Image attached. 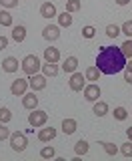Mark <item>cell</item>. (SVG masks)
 <instances>
[{
	"label": "cell",
	"instance_id": "1",
	"mask_svg": "<svg viewBox=\"0 0 132 161\" xmlns=\"http://www.w3.org/2000/svg\"><path fill=\"white\" fill-rule=\"evenodd\" d=\"M96 67L104 75H116L126 67V57L120 47H102L96 57Z\"/></svg>",
	"mask_w": 132,
	"mask_h": 161
},
{
	"label": "cell",
	"instance_id": "2",
	"mask_svg": "<svg viewBox=\"0 0 132 161\" xmlns=\"http://www.w3.org/2000/svg\"><path fill=\"white\" fill-rule=\"evenodd\" d=\"M20 69L30 77V75H36L38 70L42 69V63H40V58L36 54H26V57L22 58V63H20Z\"/></svg>",
	"mask_w": 132,
	"mask_h": 161
},
{
	"label": "cell",
	"instance_id": "3",
	"mask_svg": "<svg viewBox=\"0 0 132 161\" xmlns=\"http://www.w3.org/2000/svg\"><path fill=\"white\" fill-rule=\"evenodd\" d=\"M10 147L16 151V153H22V151H26V147H28L26 135L20 133V131H16V133H10Z\"/></svg>",
	"mask_w": 132,
	"mask_h": 161
},
{
	"label": "cell",
	"instance_id": "4",
	"mask_svg": "<svg viewBox=\"0 0 132 161\" xmlns=\"http://www.w3.org/2000/svg\"><path fill=\"white\" fill-rule=\"evenodd\" d=\"M28 123L32 127H44L48 123V113L46 111H40V109H32V113L28 115Z\"/></svg>",
	"mask_w": 132,
	"mask_h": 161
},
{
	"label": "cell",
	"instance_id": "5",
	"mask_svg": "<svg viewBox=\"0 0 132 161\" xmlns=\"http://www.w3.org/2000/svg\"><path fill=\"white\" fill-rule=\"evenodd\" d=\"M68 87L74 91V93H82L84 87H86V79L82 77V73H74L70 75V80H68Z\"/></svg>",
	"mask_w": 132,
	"mask_h": 161
},
{
	"label": "cell",
	"instance_id": "6",
	"mask_svg": "<svg viewBox=\"0 0 132 161\" xmlns=\"http://www.w3.org/2000/svg\"><path fill=\"white\" fill-rule=\"evenodd\" d=\"M28 79H16V80H12V85H10V93L14 95V97H22L24 93L28 91Z\"/></svg>",
	"mask_w": 132,
	"mask_h": 161
},
{
	"label": "cell",
	"instance_id": "7",
	"mask_svg": "<svg viewBox=\"0 0 132 161\" xmlns=\"http://www.w3.org/2000/svg\"><path fill=\"white\" fill-rule=\"evenodd\" d=\"M28 85H30V89L36 93V91H42V89H46V77L44 75H30V79H28Z\"/></svg>",
	"mask_w": 132,
	"mask_h": 161
},
{
	"label": "cell",
	"instance_id": "8",
	"mask_svg": "<svg viewBox=\"0 0 132 161\" xmlns=\"http://www.w3.org/2000/svg\"><path fill=\"white\" fill-rule=\"evenodd\" d=\"M100 95H102V91H100V87H98L96 83H92V85H86V87H84V99H86V101H90V103L98 101Z\"/></svg>",
	"mask_w": 132,
	"mask_h": 161
},
{
	"label": "cell",
	"instance_id": "9",
	"mask_svg": "<svg viewBox=\"0 0 132 161\" xmlns=\"http://www.w3.org/2000/svg\"><path fill=\"white\" fill-rule=\"evenodd\" d=\"M42 36L50 40V42H54V40L60 38V26H56V24H48V26L42 28Z\"/></svg>",
	"mask_w": 132,
	"mask_h": 161
},
{
	"label": "cell",
	"instance_id": "10",
	"mask_svg": "<svg viewBox=\"0 0 132 161\" xmlns=\"http://www.w3.org/2000/svg\"><path fill=\"white\" fill-rule=\"evenodd\" d=\"M22 107L28 109V111H32V109L38 107V97L34 95V91H32V93H24L22 95Z\"/></svg>",
	"mask_w": 132,
	"mask_h": 161
},
{
	"label": "cell",
	"instance_id": "11",
	"mask_svg": "<svg viewBox=\"0 0 132 161\" xmlns=\"http://www.w3.org/2000/svg\"><path fill=\"white\" fill-rule=\"evenodd\" d=\"M40 16L42 18H54V16H58V10H56V6H54L52 2H44L42 6H40Z\"/></svg>",
	"mask_w": 132,
	"mask_h": 161
},
{
	"label": "cell",
	"instance_id": "12",
	"mask_svg": "<svg viewBox=\"0 0 132 161\" xmlns=\"http://www.w3.org/2000/svg\"><path fill=\"white\" fill-rule=\"evenodd\" d=\"M20 67V63H18V58H14V57H6L2 60V70L4 73H16Z\"/></svg>",
	"mask_w": 132,
	"mask_h": 161
},
{
	"label": "cell",
	"instance_id": "13",
	"mask_svg": "<svg viewBox=\"0 0 132 161\" xmlns=\"http://www.w3.org/2000/svg\"><path fill=\"white\" fill-rule=\"evenodd\" d=\"M38 139L42 141V143H48V141L56 139V129H54V127H44V129H40Z\"/></svg>",
	"mask_w": 132,
	"mask_h": 161
},
{
	"label": "cell",
	"instance_id": "14",
	"mask_svg": "<svg viewBox=\"0 0 132 161\" xmlns=\"http://www.w3.org/2000/svg\"><path fill=\"white\" fill-rule=\"evenodd\" d=\"M44 60H46V63H58L60 60V50L54 48V47L44 48Z\"/></svg>",
	"mask_w": 132,
	"mask_h": 161
},
{
	"label": "cell",
	"instance_id": "15",
	"mask_svg": "<svg viewBox=\"0 0 132 161\" xmlns=\"http://www.w3.org/2000/svg\"><path fill=\"white\" fill-rule=\"evenodd\" d=\"M26 38V26L18 24V26H12V40L14 42H24Z\"/></svg>",
	"mask_w": 132,
	"mask_h": 161
},
{
	"label": "cell",
	"instance_id": "16",
	"mask_svg": "<svg viewBox=\"0 0 132 161\" xmlns=\"http://www.w3.org/2000/svg\"><path fill=\"white\" fill-rule=\"evenodd\" d=\"M76 69H78V58H76V57H66L64 64H62V70H64V73H70V75H72Z\"/></svg>",
	"mask_w": 132,
	"mask_h": 161
},
{
	"label": "cell",
	"instance_id": "17",
	"mask_svg": "<svg viewBox=\"0 0 132 161\" xmlns=\"http://www.w3.org/2000/svg\"><path fill=\"white\" fill-rule=\"evenodd\" d=\"M92 113L96 115V117H104L106 113H108V105L104 103V101H94V109Z\"/></svg>",
	"mask_w": 132,
	"mask_h": 161
},
{
	"label": "cell",
	"instance_id": "18",
	"mask_svg": "<svg viewBox=\"0 0 132 161\" xmlns=\"http://www.w3.org/2000/svg\"><path fill=\"white\" fill-rule=\"evenodd\" d=\"M76 127H78V123H76L74 119H64V121H62V131H64L66 135L76 133Z\"/></svg>",
	"mask_w": 132,
	"mask_h": 161
},
{
	"label": "cell",
	"instance_id": "19",
	"mask_svg": "<svg viewBox=\"0 0 132 161\" xmlns=\"http://www.w3.org/2000/svg\"><path fill=\"white\" fill-rule=\"evenodd\" d=\"M58 24H60L62 28L72 26V14L66 12V10H64V12H60V14H58Z\"/></svg>",
	"mask_w": 132,
	"mask_h": 161
},
{
	"label": "cell",
	"instance_id": "20",
	"mask_svg": "<svg viewBox=\"0 0 132 161\" xmlns=\"http://www.w3.org/2000/svg\"><path fill=\"white\" fill-rule=\"evenodd\" d=\"M42 75H44V77H56V75H58L56 63H46V64H42Z\"/></svg>",
	"mask_w": 132,
	"mask_h": 161
},
{
	"label": "cell",
	"instance_id": "21",
	"mask_svg": "<svg viewBox=\"0 0 132 161\" xmlns=\"http://www.w3.org/2000/svg\"><path fill=\"white\" fill-rule=\"evenodd\" d=\"M14 20H12V14L8 10H0V26H12Z\"/></svg>",
	"mask_w": 132,
	"mask_h": 161
},
{
	"label": "cell",
	"instance_id": "22",
	"mask_svg": "<svg viewBox=\"0 0 132 161\" xmlns=\"http://www.w3.org/2000/svg\"><path fill=\"white\" fill-rule=\"evenodd\" d=\"M74 153H76V155H86V153H88V141H84V139L76 141V145H74Z\"/></svg>",
	"mask_w": 132,
	"mask_h": 161
},
{
	"label": "cell",
	"instance_id": "23",
	"mask_svg": "<svg viewBox=\"0 0 132 161\" xmlns=\"http://www.w3.org/2000/svg\"><path fill=\"white\" fill-rule=\"evenodd\" d=\"M40 157H42V159H52V157H56V149H54L52 145L42 147V149H40Z\"/></svg>",
	"mask_w": 132,
	"mask_h": 161
},
{
	"label": "cell",
	"instance_id": "24",
	"mask_svg": "<svg viewBox=\"0 0 132 161\" xmlns=\"http://www.w3.org/2000/svg\"><path fill=\"white\" fill-rule=\"evenodd\" d=\"M120 50H122V54L126 58H132V38H126L122 42V47H120Z\"/></svg>",
	"mask_w": 132,
	"mask_h": 161
},
{
	"label": "cell",
	"instance_id": "25",
	"mask_svg": "<svg viewBox=\"0 0 132 161\" xmlns=\"http://www.w3.org/2000/svg\"><path fill=\"white\" fill-rule=\"evenodd\" d=\"M82 8V2H80V0H68V2H66V12H78V10Z\"/></svg>",
	"mask_w": 132,
	"mask_h": 161
},
{
	"label": "cell",
	"instance_id": "26",
	"mask_svg": "<svg viewBox=\"0 0 132 161\" xmlns=\"http://www.w3.org/2000/svg\"><path fill=\"white\" fill-rule=\"evenodd\" d=\"M86 79H88V80H98L100 79L98 67H88V69H86Z\"/></svg>",
	"mask_w": 132,
	"mask_h": 161
},
{
	"label": "cell",
	"instance_id": "27",
	"mask_svg": "<svg viewBox=\"0 0 132 161\" xmlns=\"http://www.w3.org/2000/svg\"><path fill=\"white\" fill-rule=\"evenodd\" d=\"M112 115H114L116 121H126V119H128V111H126L124 107H116Z\"/></svg>",
	"mask_w": 132,
	"mask_h": 161
},
{
	"label": "cell",
	"instance_id": "28",
	"mask_svg": "<svg viewBox=\"0 0 132 161\" xmlns=\"http://www.w3.org/2000/svg\"><path fill=\"white\" fill-rule=\"evenodd\" d=\"M12 121V113L6 107H0V123H10Z\"/></svg>",
	"mask_w": 132,
	"mask_h": 161
},
{
	"label": "cell",
	"instance_id": "29",
	"mask_svg": "<svg viewBox=\"0 0 132 161\" xmlns=\"http://www.w3.org/2000/svg\"><path fill=\"white\" fill-rule=\"evenodd\" d=\"M100 145H102V147H104V151H106L108 155H112V157H114L116 153H118V147H116L114 143H108V141H102Z\"/></svg>",
	"mask_w": 132,
	"mask_h": 161
},
{
	"label": "cell",
	"instance_id": "30",
	"mask_svg": "<svg viewBox=\"0 0 132 161\" xmlns=\"http://www.w3.org/2000/svg\"><path fill=\"white\" fill-rule=\"evenodd\" d=\"M118 34H120V26H116V24H108V26H106V36L116 38Z\"/></svg>",
	"mask_w": 132,
	"mask_h": 161
},
{
	"label": "cell",
	"instance_id": "31",
	"mask_svg": "<svg viewBox=\"0 0 132 161\" xmlns=\"http://www.w3.org/2000/svg\"><path fill=\"white\" fill-rule=\"evenodd\" d=\"M120 153L124 155V157H132V141L128 139L126 143H122V147H120Z\"/></svg>",
	"mask_w": 132,
	"mask_h": 161
},
{
	"label": "cell",
	"instance_id": "32",
	"mask_svg": "<svg viewBox=\"0 0 132 161\" xmlns=\"http://www.w3.org/2000/svg\"><path fill=\"white\" fill-rule=\"evenodd\" d=\"M120 32L122 34H126L128 38H132V20H126V22L120 26Z\"/></svg>",
	"mask_w": 132,
	"mask_h": 161
},
{
	"label": "cell",
	"instance_id": "33",
	"mask_svg": "<svg viewBox=\"0 0 132 161\" xmlns=\"http://www.w3.org/2000/svg\"><path fill=\"white\" fill-rule=\"evenodd\" d=\"M10 139V129L6 127V123H0V141Z\"/></svg>",
	"mask_w": 132,
	"mask_h": 161
},
{
	"label": "cell",
	"instance_id": "34",
	"mask_svg": "<svg viewBox=\"0 0 132 161\" xmlns=\"http://www.w3.org/2000/svg\"><path fill=\"white\" fill-rule=\"evenodd\" d=\"M94 34H96V28L94 26H84L82 28V36L84 38H94Z\"/></svg>",
	"mask_w": 132,
	"mask_h": 161
},
{
	"label": "cell",
	"instance_id": "35",
	"mask_svg": "<svg viewBox=\"0 0 132 161\" xmlns=\"http://www.w3.org/2000/svg\"><path fill=\"white\" fill-rule=\"evenodd\" d=\"M0 6L2 8H16L18 0H0Z\"/></svg>",
	"mask_w": 132,
	"mask_h": 161
},
{
	"label": "cell",
	"instance_id": "36",
	"mask_svg": "<svg viewBox=\"0 0 132 161\" xmlns=\"http://www.w3.org/2000/svg\"><path fill=\"white\" fill-rule=\"evenodd\" d=\"M124 80H126L128 85H132V70L126 69V73H124Z\"/></svg>",
	"mask_w": 132,
	"mask_h": 161
},
{
	"label": "cell",
	"instance_id": "37",
	"mask_svg": "<svg viewBox=\"0 0 132 161\" xmlns=\"http://www.w3.org/2000/svg\"><path fill=\"white\" fill-rule=\"evenodd\" d=\"M8 47V38L6 36H0V50H4Z\"/></svg>",
	"mask_w": 132,
	"mask_h": 161
},
{
	"label": "cell",
	"instance_id": "38",
	"mask_svg": "<svg viewBox=\"0 0 132 161\" xmlns=\"http://www.w3.org/2000/svg\"><path fill=\"white\" fill-rule=\"evenodd\" d=\"M114 2H116V4H118V6H126V4H128V2H130V0H114Z\"/></svg>",
	"mask_w": 132,
	"mask_h": 161
},
{
	"label": "cell",
	"instance_id": "39",
	"mask_svg": "<svg viewBox=\"0 0 132 161\" xmlns=\"http://www.w3.org/2000/svg\"><path fill=\"white\" fill-rule=\"evenodd\" d=\"M126 135H128V139L132 141V127H130V129H126Z\"/></svg>",
	"mask_w": 132,
	"mask_h": 161
},
{
	"label": "cell",
	"instance_id": "40",
	"mask_svg": "<svg viewBox=\"0 0 132 161\" xmlns=\"http://www.w3.org/2000/svg\"><path fill=\"white\" fill-rule=\"evenodd\" d=\"M124 69H128V70H132V58H130V63H126V67Z\"/></svg>",
	"mask_w": 132,
	"mask_h": 161
}]
</instances>
